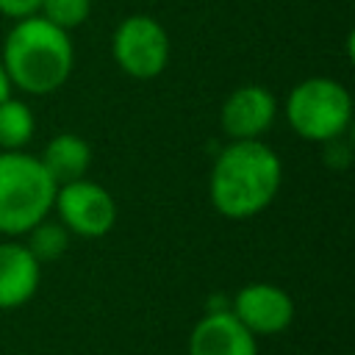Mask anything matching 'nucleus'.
I'll use <instances>...</instances> for the list:
<instances>
[{
    "label": "nucleus",
    "mask_w": 355,
    "mask_h": 355,
    "mask_svg": "<svg viewBox=\"0 0 355 355\" xmlns=\"http://www.w3.org/2000/svg\"><path fill=\"white\" fill-rule=\"evenodd\" d=\"M283 183V161L263 141H227L208 175V200L225 219H250L272 205Z\"/></svg>",
    "instance_id": "f257e3e1"
},
{
    "label": "nucleus",
    "mask_w": 355,
    "mask_h": 355,
    "mask_svg": "<svg viewBox=\"0 0 355 355\" xmlns=\"http://www.w3.org/2000/svg\"><path fill=\"white\" fill-rule=\"evenodd\" d=\"M0 64L11 80V89L33 97L53 94L72 75V36L42 19L39 14L17 19L6 33Z\"/></svg>",
    "instance_id": "f03ea898"
},
{
    "label": "nucleus",
    "mask_w": 355,
    "mask_h": 355,
    "mask_svg": "<svg viewBox=\"0 0 355 355\" xmlns=\"http://www.w3.org/2000/svg\"><path fill=\"white\" fill-rule=\"evenodd\" d=\"M55 183L39 155L25 150L0 153V233L25 236L33 225L53 214Z\"/></svg>",
    "instance_id": "7ed1b4c3"
},
{
    "label": "nucleus",
    "mask_w": 355,
    "mask_h": 355,
    "mask_svg": "<svg viewBox=\"0 0 355 355\" xmlns=\"http://www.w3.org/2000/svg\"><path fill=\"white\" fill-rule=\"evenodd\" d=\"M283 114L300 139L327 144L349 130L352 94L341 80L313 75L288 89Z\"/></svg>",
    "instance_id": "20e7f679"
},
{
    "label": "nucleus",
    "mask_w": 355,
    "mask_h": 355,
    "mask_svg": "<svg viewBox=\"0 0 355 355\" xmlns=\"http://www.w3.org/2000/svg\"><path fill=\"white\" fill-rule=\"evenodd\" d=\"M111 53L125 75L136 80H153L169 64V33L155 17L130 14L114 28Z\"/></svg>",
    "instance_id": "39448f33"
},
{
    "label": "nucleus",
    "mask_w": 355,
    "mask_h": 355,
    "mask_svg": "<svg viewBox=\"0 0 355 355\" xmlns=\"http://www.w3.org/2000/svg\"><path fill=\"white\" fill-rule=\"evenodd\" d=\"M53 214L69 230V236L103 239L116 225V200L105 186L89 178H80V180L55 186Z\"/></svg>",
    "instance_id": "423d86ee"
},
{
    "label": "nucleus",
    "mask_w": 355,
    "mask_h": 355,
    "mask_svg": "<svg viewBox=\"0 0 355 355\" xmlns=\"http://www.w3.org/2000/svg\"><path fill=\"white\" fill-rule=\"evenodd\" d=\"M230 313L258 338L277 336L294 322V300L275 283H247L230 297Z\"/></svg>",
    "instance_id": "0eeeda50"
},
{
    "label": "nucleus",
    "mask_w": 355,
    "mask_h": 355,
    "mask_svg": "<svg viewBox=\"0 0 355 355\" xmlns=\"http://www.w3.org/2000/svg\"><path fill=\"white\" fill-rule=\"evenodd\" d=\"M277 119V100L261 83L233 89L219 108V128L230 141H255Z\"/></svg>",
    "instance_id": "6e6552de"
},
{
    "label": "nucleus",
    "mask_w": 355,
    "mask_h": 355,
    "mask_svg": "<svg viewBox=\"0 0 355 355\" xmlns=\"http://www.w3.org/2000/svg\"><path fill=\"white\" fill-rule=\"evenodd\" d=\"M189 355H258V338L230 313V308L222 311H205L186 344Z\"/></svg>",
    "instance_id": "1a4fd4ad"
},
{
    "label": "nucleus",
    "mask_w": 355,
    "mask_h": 355,
    "mask_svg": "<svg viewBox=\"0 0 355 355\" xmlns=\"http://www.w3.org/2000/svg\"><path fill=\"white\" fill-rule=\"evenodd\" d=\"M42 283V263L25 241H0V311L22 308L33 300Z\"/></svg>",
    "instance_id": "9d476101"
},
{
    "label": "nucleus",
    "mask_w": 355,
    "mask_h": 355,
    "mask_svg": "<svg viewBox=\"0 0 355 355\" xmlns=\"http://www.w3.org/2000/svg\"><path fill=\"white\" fill-rule=\"evenodd\" d=\"M39 161L47 169V175L53 178V183L64 186V183L86 178V172L92 166V147L78 133H55L44 144Z\"/></svg>",
    "instance_id": "9b49d317"
},
{
    "label": "nucleus",
    "mask_w": 355,
    "mask_h": 355,
    "mask_svg": "<svg viewBox=\"0 0 355 355\" xmlns=\"http://www.w3.org/2000/svg\"><path fill=\"white\" fill-rule=\"evenodd\" d=\"M36 133V116L25 100L8 94L0 100V153L25 150Z\"/></svg>",
    "instance_id": "f8f14e48"
},
{
    "label": "nucleus",
    "mask_w": 355,
    "mask_h": 355,
    "mask_svg": "<svg viewBox=\"0 0 355 355\" xmlns=\"http://www.w3.org/2000/svg\"><path fill=\"white\" fill-rule=\"evenodd\" d=\"M69 230L58 222V219H42L39 225H33L28 233H25V247L31 250V255L44 266V263H53L58 261L67 247H69Z\"/></svg>",
    "instance_id": "ddd939ff"
},
{
    "label": "nucleus",
    "mask_w": 355,
    "mask_h": 355,
    "mask_svg": "<svg viewBox=\"0 0 355 355\" xmlns=\"http://www.w3.org/2000/svg\"><path fill=\"white\" fill-rule=\"evenodd\" d=\"M89 14H92V0H42L39 6V17L67 33L80 28L89 19Z\"/></svg>",
    "instance_id": "4468645a"
},
{
    "label": "nucleus",
    "mask_w": 355,
    "mask_h": 355,
    "mask_svg": "<svg viewBox=\"0 0 355 355\" xmlns=\"http://www.w3.org/2000/svg\"><path fill=\"white\" fill-rule=\"evenodd\" d=\"M39 6H42V0H0V14L17 22V19L39 14Z\"/></svg>",
    "instance_id": "2eb2a0df"
},
{
    "label": "nucleus",
    "mask_w": 355,
    "mask_h": 355,
    "mask_svg": "<svg viewBox=\"0 0 355 355\" xmlns=\"http://www.w3.org/2000/svg\"><path fill=\"white\" fill-rule=\"evenodd\" d=\"M11 92H14V89H11V80H8V75H6V69H3V64H0V100H6Z\"/></svg>",
    "instance_id": "dca6fc26"
}]
</instances>
